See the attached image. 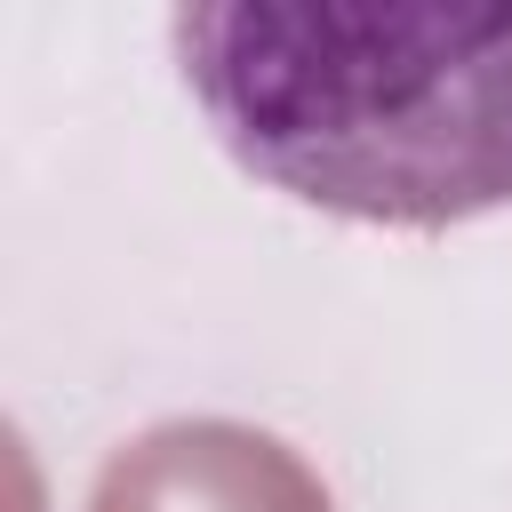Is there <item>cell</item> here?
<instances>
[{"instance_id":"6da1fadb","label":"cell","mask_w":512,"mask_h":512,"mask_svg":"<svg viewBox=\"0 0 512 512\" xmlns=\"http://www.w3.org/2000/svg\"><path fill=\"white\" fill-rule=\"evenodd\" d=\"M176 72L224 152L360 224H464L512 200V8L192 0Z\"/></svg>"}]
</instances>
